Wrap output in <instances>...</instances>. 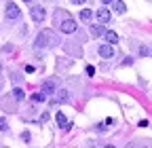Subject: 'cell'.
Here are the masks:
<instances>
[{
    "label": "cell",
    "mask_w": 152,
    "mask_h": 148,
    "mask_svg": "<svg viewBox=\"0 0 152 148\" xmlns=\"http://www.w3.org/2000/svg\"><path fill=\"white\" fill-rule=\"evenodd\" d=\"M53 40H55L53 32H51V30H42L40 34L36 36V42H34V45H36L38 49H42V47H49V45H51Z\"/></svg>",
    "instance_id": "1"
},
{
    "label": "cell",
    "mask_w": 152,
    "mask_h": 148,
    "mask_svg": "<svg viewBox=\"0 0 152 148\" xmlns=\"http://www.w3.org/2000/svg\"><path fill=\"white\" fill-rule=\"evenodd\" d=\"M19 15H21L19 7L15 2H7V19H19Z\"/></svg>",
    "instance_id": "2"
},
{
    "label": "cell",
    "mask_w": 152,
    "mask_h": 148,
    "mask_svg": "<svg viewBox=\"0 0 152 148\" xmlns=\"http://www.w3.org/2000/svg\"><path fill=\"white\" fill-rule=\"evenodd\" d=\"M45 17H47V13H45V9H42V7H34V9H32V19H34L36 23L45 21Z\"/></svg>",
    "instance_id": "3"
},
{
    "label": "cell",
    "mask_w": 152,
    "mask_h": 148,
    "mask_svg": "<svg viewBox=\"0 0 152 148\" xmlns=\"http://www.w3.org/2000/svg\"><path fill=\"white\" fill-rule=\"evenodd\" d=\"M61 32H64V34H74V32H76V21L72 19V17L61 23Z\"/></svg>",
    "instance_id": "4"
},
{
    "label": "cell",
    "mask_w": 152,
    "mask_h": 148,
    "mask_svg": "<svg viewBox=\"0 0 152 148\" xmlns=\"http://www.w3.org/2000/svg\"><path fill=\"white\" fill-rule=\"evenodd\" d=\"M68 100H70V93L66 89H61V91H57V95L53 97V104H66Z\"/></svg>",
    "instance_id": "5"
},
{
    "label": "cell",
    "mask_w": 152,
    "mask_h": 148,
    "mask_svg": "<svg viewBox=\"0 0 152 148\" xmlns=\"http://www.w3.org/2000/svg\"><path fill=\"white\" fill-rule=\"evenodd\" d=\"M55 121H57V125H59L61 129H70V123H68V119H66L64 112H57L55 114Z\"/></svg>",
    "instance_id": "6"
},
{
    "label": "cell",
    "mask_w": 152,
    "mask_h": 148,
    "mask_svg": "<svg viewBox=\"0 0 152 148\" xmlns=\"http://www.w3.org/2000/svg\"><path fill=\"white\" fill-rule=\"evenodd\" d=\"M99 55H102V57H106V59H110L112 55H114L112 45H102V47H99Z\"/></svg>",
    "instance_id": "7"
},
{
    "label": "cell",
    "mask_w": 152,
    "mask_h": 148,
    "mask_svg": "<svg viewBox=\"0 0 152 148\" xmlns=\"http://www.w3.org/2000/svg\"><path fill=\"white\" fill-rule=\"evenodd\" d=\"M97 19H99V23H108L110 21V11L104 7L102 11H97Z\"/></svg>",
    "instance_id": "8"
},
{
    "label": "cell",
    "mask_w": 152,
    "mask_h": 148,
    "mask_svg": "<svg viewBox=\"0 0 152 148\" xmlns=\"http://www.w3.org/2000/svg\"><path fill=\"white\" fill-rule=\"evenodd\" d=\"M104 36H106V42H108V45H116V42H118V34L112 32V30H108Z\"/></svg>",
    "instance_id": "9"
},
{
    "label": "cell",
    "mask_w": 152,
    "mask_h": 148,
    "mask_svg": "<svg viewBox=\"0 0 152 148\" xmlns=\"http://www.w3.org/2000/svg\"><path fill=\"white\" fill-rule=\"evenodd\" d=\"M53 91H55V83H53V81H45L42 93H45V95H53Z\"/></svg>",
    "instance_id": "10"
},
{
    "label": "cell",
    "mask_w": 152,
    "mask_h": 148,
    "mask_svg": "<svg viewBox=\"0 0 152 148\" xmlns=\"http://www.w3.org/2000/svg\"><path fill=\"white\" fill-rule=\"evenodd\" d=\"M114 11H116V13H125L127 11V7H125L123 0H114Z\"/></svg>",
    "instance_id": "11"
},
{
    "label": "cell",
    "mask_w": 152,
    "mask_h": 148,
    "mask_svg": "<svg viewBox=\"0 0 152 148\" xmlns=\"http://www.w3.org/2000/svg\"><path fill=\"white\" fill-rule=\"evenodd\" d=\"M91 17H93V11H91V9H83V11H80V19H83V21H89Z\"/></svg>",
    "instance_id": "12"
},
{
    "label": "cell",
    "mask_w": 152,
    "mask_h": 148,
    "mask_svg": "<svg viewBox=\"0 0 152 148\" xmlns=\"http://www.w3.org/2000/svg\"><path fill=\"white\" fill-rule=\"evenodd\" d=\"M91 34H93V36H102V34H104V28H102L99 23H95V26H91Z\"/></svg>",
    "instance_id": "13"
},
{
    "label": "cell",
    "mask_w": 152,
    "mask_h": 148,
    "mask_svg": "<svg viewBox=\"0 0 152 148\" xmlns=\"http://www.w3.org/2000/svg\"><path fill=\"white\" fill-rule=\"evenodd\" d=\"M13 97H15L17 102H21V100L26 97V93H23V91H21V89H13Z\"/></svg>",
    "instance_id": "14"
},
{
    "label": "cell",
    "mask_w": 152,
    "mask_h": 148,
    "mask_svg": "<svg viewBox=\"0 0 152 148\" xmlns=\"http://www.w3.org/2000/svg\"><path fill=\"white\" fill-rule=\"evenodd\" d=\"M45 100H47V95L42 93V91H40V93H34V95H32V102H45Z\"/></svg>",
    "instance_id": "15"
},
{
    "label": "cell",
    "mask_w": 152,
    "mask_h": 148,
    "mask_svg": "<svg viewBox=\"0 0 152 148\" xmlns=\"http://www.w3.org/2000/svg\"><path fill=\"white\" fill-rule=\"evenodd\" d=\"M7 129H9V123L4 119H0V131H7Z\"/></svg>",
    "instance_id": "16"
},
{
    "label": "cell",
    "mask_w": 152,
    "mask_h": 148,
    "mask_svg": "<svg viewBox=\"0 0 152 148\" xmlns=\"http://www.w3.org/2000/svg\"><path fill=\"white\" fill-rule=\"evenodd\" d=\"M87 74H89V76H93V74H95V68H93V66H87Z\"/></svg>",
    "instance_id": "17"
},
{
    "label": "cell",
    "mask_w": 152,
    "mask_h": 148,
    "mask_svg": "<svg viewBox=\"0 0 152 148\" xmlns=\"http://www.w3.org/2000/svg\"><path fill=\"white\" fill-rule=\"evenodd\" d=\"M72 2H74V4H83V2H85V0H72Z\"/></svg>",
    "instance_id": "18"
},
{
    "label": "cell",
    "mask_w": 152,
    "mask_h": 148,
    "mask_svg": "<svg viewBox=\"0 0 152 148\" xmlns=\"http://www.w3.org/2000/svg\"><path fill=\"white\" fill-rule=\"evenodd\" d=\"M102 2H104V4H110V2H114V0H102Z\"/></svg>",
    "instance_id": "19"
},
{
    "label": "cell",
    "mask_w": 152,
    "mask_h": 148,
    "mask_svg": "<svg viewBox=\"0 0 152 148\" xmlns=\"http://www.w3.org/2000/svg\"><path fill=\"white\" fill-rule=\"evenodd\" d=\"M104 148H116V146H104Z\"/></svg>",
    "instance_id": "20"
},
{
    "label": "cell",
    "mask_w": 152,
    "mask_h": 148,
    "mask_svg": "<svg viewBox=\"0 0 152 148\" xmlns=\"http://www.w3.org/2000/svg\"><path fill=\"white\" fill-rule=\"evenodd\" d=\"M131 148H142V146H131Z\"/></svg>",
    "instance_id": "21"
},
{
    "label": "cell",
    "mask_w": 152,
    "mask_h": 148,
    "mask_svg": "<svg viewBox=\"0 0 152 148\" xmlns=\"http://www.w3.org/2000/svg\"><path fill=\"white\" fill-rule=\"evenodd\" d=\"M23 2H32V0H23Z\"/></svg>",
    "instance_id": "22"
},
{
    "label": "cell",
    "mask_w": 152,
    "mask_h": 148,
    "mask_svg": "<svg viewBox=\"0 0 152 148\" xmlns=\"http://www.w3.org/2000/svg\"><path fill=\"white\" fill-rule=\"evenodd\" d=\"M89 148H93V146H89Z\"/></svg>",
    "instance_id": "23"
}]
</instances>
